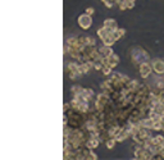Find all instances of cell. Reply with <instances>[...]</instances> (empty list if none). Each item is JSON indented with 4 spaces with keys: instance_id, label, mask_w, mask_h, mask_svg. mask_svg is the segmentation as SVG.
I'll return each mask as SVG.
<instances>
[{
    "instance_id": "6da1fadb",
    "label": "cell",
    "mask_w": 164,
    "mask_h": 160,
    "mask_svg": "<svg viewBox=\"0 0 164 160\" xmlns=\"http://www.w3.org/2000/svg\"><path fill=\"white\" fill-rule=\"evenodd\" d=\"M78 22H80V26H82L83 28H87L91 24V18H90L89 14H83L78 18Z\"/></svg>"
},
{
    "instance_id": "7a4b0ae2",
    "label": "cell",
    "mask_w": 164,
    "mask_h": 160,
    "mask_svg": "<svg viewBox=\"0 0 164 160\" xmlns=\"http://www.w3.org/2000/svg\"><path fill=\"white\" fill-rule=\"evenodd\" d=\"M153 68L156 73H163L164 72V63L162 60H155L154 64H153Z\"/></svg>"
},
{
    "instance_id": "3957f363",
    "label": "cell",
    "mask_w": 164,
    "mask_h": 160,
    "mask_svg": "<svg viewBox=\"0 0 164 160\" xmlns=\"http://www.w3.org/2000/svg\"><path fill=\"white\" fill-rule=\"evenodd\" d=\"M150 70H151V68L148 65V64H141V68H140V72L144 77H148V74L150 73Z\"/></svg>"
},
{
    "instance_id": "277c9868",
    "label": "cell",
    "mask_w": 164,
    "mask_h": 160,
    "mask_svg": "<svg viewBox=\"0 0 164 160\" xmlns=\"http://www.w3.org/2000/svg\"><path fill=\"white\" fill-rule=\"evenodd\" d=\"M108 147H109V149H111V147H113V145H114V140H111V141H108Z\"/></svg>"
}]
</instances>
